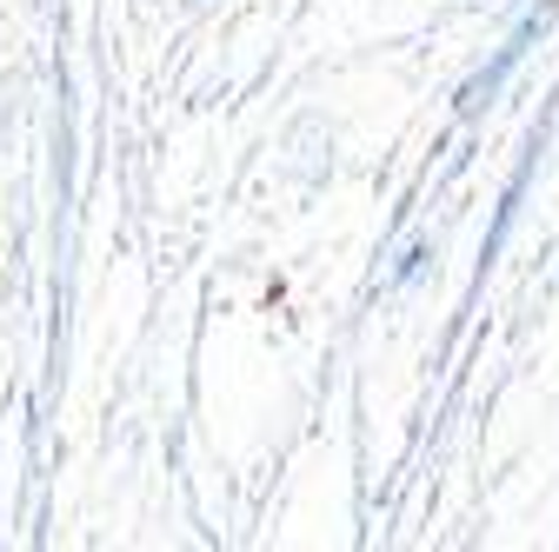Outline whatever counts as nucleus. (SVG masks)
I'll list each match as a JSON object with an SVG mask.
<instances>
[{
    "label": "nucleus",
    "instance_id": "obj_1",
    "mask_svg": "<svg viewBox=\"0 0 559 552\" xmlns=\"http://www.w3.org/2000/svg\"><path fill=\"white\" fill-rule=\"evenodd\" d=\"M539 34H546V8H539V14H526V21H520V27H513L507 40H500V53H493V60H486L479 74H473V81L460 87V113H479L486 100H493V94L507 87V74H513V67L526 60V47H533Z\"/></svg>",
    "mask_w": 559,
    "mask_h": 552
}]
</instances>
